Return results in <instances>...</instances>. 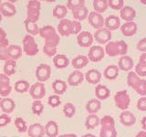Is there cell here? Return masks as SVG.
I'll use <instances>...</instances> for the list:
<instances>
[{"instance_id": "obj_22", "label": "cell", "mask_w": 146, "mask_h": 137, "mask_svg": "<svg viewBox=\"0 0 146 137\" xmlns=\"http://www.w3.org/2000/svg\"><path fill=\"white\" fill-rule=\"evenodd\" d=\"M95 95L96 99L99 100H107L110 96H111V90L107 86L102 85V84H98L95 88Z\"/></svg>"}, {"instance_id": "obj_26", "label": "cell", "mask_w": 146, "mask_h": 137, "mask_svg": "<svg viewBox=\"0 0 146 137\" xmlns=\"http://www.w3.org/2000/svg\"><path fill=\"white\" fill-rule=\"evenodd\" d=\"M121 33L125 37H131L136 34L137 32V24L133 21H128L121 27Z\"/></svg>"}, {"instance_id": "obj_25", "label": "cell", "mask_w": 146, "mask_h": 137, "mask_svg": "<svg viewBox=\"0 0 146 137\" xmlns=\"http://www.w3.org/2000/svg\"><path fill=\"white\" fill-rule=\"evenodd\" d=\"M53 64L57 68L61 70V68H65L70 65V59L66 55L57 54L53 57Z\"/></svg>"}, {"instance_id": "obj_29", "label": "cell", "mask_w": 146, "mask_h": 137, "mask_svg": "<svg viewBox=\"0 0 146 137\" xmlns=\"http://www.w3.org/2000/svg\"><path fill=\"white\" fill-rule=\"evenodd\" d=\"M45 134L48 137H58V125L55 121H48L44 126Z\"/></svg>"}, {"instance_id": "obj_50", "label": "cell", "mask_w": 146, "mask_h": 137, "mask_svg": "<svg viewBox=\"0 0 146 137\" xmlns=\"http://www.w3.org/2000/svg\"><path fill=\"white\" fill-rule=\"evenodd\" d=\"M7 47L6 45H0V61H7L8 55H7Z\"/></svg>"}, {"instance_id": "obj_33", "label": "cell", "mask_w": 146, "mask_h": 137, "mask_svg": "<svg viewBox=\"0 0 146 137\" xmlns=\"http://www.w3.org/2000/svg\"><path fill=\"white\" fill-rule=\"evenodd\" d=\"M121 17L123 20L128 21H132L136 17V11L134 10V8H132L131 7L125 6L121 9Z\"/></svg>"}, {"instance_id": "obj_5", "label": "cell", "mask_w": 146, "mask_h": 137, "mask_svg": "<svg viewBox=\"0 0 146 137\" xmlns=\"http://www.w3.org/2000/svg\"><path fill=\"white\" fill-rule=\"evenodd\" d=\"M127 84L141 97L146 96V80L139 77L134 71H129L128 73Z\"/></svg>"}, {"instance_id": "obj_3", "label": "cell", "mask_w": 146, "mask_h": 137, "mask_svg": "<svg viewBox=\"0 0 146 137\" xmlns=\"http://www.w3.org/2000/svg\"><path fill=\"white\" fill-rule=\"evenodd\" d=\"M100 137H117L115 121L110 115H105L100 119Z\"/></svg>"}, {"instance_id": "obj_60", "label": "cell", "mask_w": 146, "mask_h": 137, "mask_svg": "<svg viewBox=\"0 0 146 137\" xmlns=\"http://www.w3.org/2000/svg\"><path fill=\"white\" fill-rule=\"evenodd\" d=\"M140 2L143 5H146V0H140Z\"/></svg>"}, {"instance_id": "obj_28", "label": "cell", "mask_w": 146, "mask_h": 137, "mask_svg": "<svg viewBox=\"0 0 146 137\" xmlns=\"http://www.w3.org/2000/svg\"><path fill=\"white\" fill-rule=\"evenodd\" d=\"M139 77H146V53H143L139 58V62L135 67L134 71Z\"/></svg>"}, {"instance_id": "obj_48", "label": "cell", "mask_w": 146, "mask_h": 137, "mask_svg": "<svg viewBox=\"0 0 146 137\" xmlns=\"http://www.w3.org/2000/svg\"><path fill=\"white\" fill-rule=\"evenodd\" d=\"M11 122V117L8 114L3 113L0 115V128L8 125Z\"/></svg>"}, {"instance_id": "obj_59", "label": "cell", "mask_w": 146, "mask_h": 137, "mask_svg": "<svg viewBox=\"0 0 146 137\" xmlns=\"http://www.w3.org/2000/svg\"><path fill=\"white\" fill-rule=\"evenodd\" d=\"M8 1L10 2V3H12V4H13V3H16V2H17L18 0H8Z\"/></svg>"}, {"instance_id": "obj_42", "label": "cell", "mask_w": 146, "mask_h": 137, "mask_svg": "<svg viewBox=\"0 0 146 137\" xmlns=\"http://www.w3.org/2000/svg\"><path fill=\"white\" fill-rule=\"evenodd\" d=\"M66 7L68 9L71 10V12L77 9L85 7V0H68Z\"/></svg>"}, {"instance_id": "obj_36", "label": "cell", "mask_w": 146, "mask_h": 137, "mask_svg": "<svg viewBox=\"0 0 146 137\" xmlns=\"http://www.w3.org/2000/svg\"><path fill=\"white\" fill-rule=\"evenodd\" d=\"M16 66H17L16 61H13V59H7V61H6L4 64V68H3L4 74H6L8 77L15 74Z\"/></svg>"}, {"instance_id": "obj_54", "label": "cell", "mask_w": 146, "mask_h": 137, "mask_svg": "<svg viewBox=\"0 0 146 137\" xmlns=\"http://www.w3.org/2000/svg\"><path fill=\"white\" fill-rule=\"evenodd\" d=\"M141 128H143V131H146V116H144L141 121Z\"/></svg>"}, {"instance_id": "obj_39", "label": "cell", "mask_w": 146, "mask_h": 137, "mask_svg": "<svg viewBox=\"0 0 146 137\" xmlns=\"http://www.w3.org/2000/svg\"><path fill=\"white\" fill-rule=\"evenodd\" d=\"M53 16L58 19H63L68 14V8L64 5H58L53 8Z\"/></svg>"}, {"instance_id": "obj_20", "label": "cell", "mask_w": 146, "mask_h": 137, "mask_svg": "<svg viewBox=\"0 0 146 137\" xmlns=\"http://www.w3.org/2000/svg\"><path fill=\"white\" fill-rule=\"evenodd\" d=\"M0 108H1L3 113L10 114L15 111L16 103L12 99L5 97L2 98L1 100H0Z\"/></svg>"}, {"instance_id": "obj_58", "label": "cell", "mask_w": 146, "mask_h": 137, "mask_svg": "<svg viewBox=\"0 0 146 137\" xmlns=\"http://www.w3.org/2000/svg\"><path fill=\"white\" fill-rule=\"evenodd\" d=\"M38 1H45V2H49V3H53L56 0H38Z\"/></svg>"}, {"instance_id": "obj_15", "label": "cell", "mask_w": 146, "mask_h": 137, "mask_svg": "<svg viewBox=\"0 0 146 137\" xmlns=\"http://www.w3.org/2000/svg\"><path fill=\"white\" fill-rule=\"evenodd\" d=\"M89 24L96 29H102L104 26V18L102 14L97 12H90L88 15Z\"/></svg>"}, {"instance_id": "obj_53", "label": "cell", "mask_w": 146, "mask_h": 137, "mask_svg": "<svg viewBox=\"0 0 146 137\" xmlns=\"http://www.w3.org/2000/svg\"><path fill=\"white\" fill-rule=\"evenodd\" d=\"M137 49L141 52L146 53V38L141 39L138 43H137Z\"/></svg>"}, {"instance_id": "obj_37", "label": "cell", "mask_w": 146, "mask_h": 137, "mask_svg": "<svg viewBox=\"0 0 146 137\" xmlns=\"http://www.w3.org/2000/svg\"><path fill=\"white\" fill-rule=\"evenodd\" d=\"M30 84L29 81L25 80H17L15 85H14V89L17 93H26L29 90Z\"/></svg>"}, {"instance_id": "obj_13", "label": "cell", "mask_w": 146, "mask_h": 137, "mask_svg": "<svg viewBox=\"0 0 146 137\" xmlns=\"http://www.w3.org/2000/svg\"><path fill=\"white\" fill-rule=\"evenodd\" d=\"M12 86L10 85V79L4 73H0V96L3 98L7 97L11 93Z\"/></svg>"}, {"instance_id": "obj_43", "label": "cell", "mask_w": 146, "mask_h": 137, "mask_svg": "<svg viewBox=\"0 0 146 137\" xmlns=\"http://www.w3.org/2000/svg\"><path fill=\"white\" fill-rule=\"evenodd\" d=\"M63 113L68 118H72L76 113V107L71 102H67L63 106Z\"/></svg>"}, {"instance_id": "obj_62", "label": "cell", "mask_w": 146, "mask_h": 137, "mask_svg": "<svg viewBox=\"0 0 146 137\" xmlns=\"http://www.w3.org/2000/svg\"><path fill=\"white\" fill-rule=\"evenodd\" d=\"M0 5H1V0H0Z\"/></svg>"}, {"instance_id": "obj_52", "label": "cell", "mask_w": 146, "mask_h": 137, "mask_svg": "<svg viewBox=\"0 0 146 137\" xmlns=\"http://www.w3.org/2000/svg\"><path fill=\"white\" fill-rule=\"evenodd\" d=\"M9 42L7 38V32L5 31L2 27H0V45L8 46Z\"/></svg>"}, {"instance_id": "obj_6", "label": "cell", "mask_w": 146, "mask_h": 137, "mask_svg": "<svg viewBox=\"0 0 146 137\" xmlns=\"http://www.w3.org/2000/svg\"><path fill=\"white\" fill-rule=\"evenodd\" d=\"M22 49L27 56H36L38 53V46L36 44L33 36L26 35L22 40Z\"/></svg>"}, {"instance_id": "obj_9", "label": "cell", "mask_w": 146, "mask_h": 137, "mask_svg": "<svg viewBox=\"0 0 146 137\" xmlns=\"http://www.w3.org/2000/svg\"><path fill=\"white\" fill-rule=\"evenodd\" d=\"M36 78L39 82H46L49 80L51 75V67L48 64H40L36 70Z\"/></svg>"}, {"instance_id": "obj_31", "label": "cell", "mask_w": 146, "mask_h": 137, "mask_svg": "<svg viewBox=\"0 0 146 137\" xmlns=\"http://www.w3.org/2000/svg\"><path fill=\"white\" fill-rule=\"evenodd\" d=\"M119 70L118 66L116 65H109L103 71V76L105 79H107L109 80H113L117 79V77L119 76Z\"/></svg>"}, {"instance_id": "obj_45", "label": "cell", "mask_w": 146, "mask_h": 137, "mask_svg": "<svg viewBox=\"0 0 146 137\" xmlns=\"http://www.w3.org/2000/svg\"><path fill=\"white\" fill-rule=\"evenodd\" d=\"M15 126L17 128V130L19 132H27V123L25 120L21 117H17L15 120Z\"/></svg>"}, {"instance_id": "obj_61", "label": "cell", "mask_w": 146, "mask_h": 137, "mask_svg": "<svg viewBox=\"0 0 146 137\" xmlns=\"http://www.w3.org/2000/svg\"><path fill=\"white\" fill-rule=\"evenodd\" d=\"M1 21H2V15H1V13H0V24H1Z\"/></svg>"}, {"instance_id": "obj_40", "label": "cell", "mask_w": 146, "mask_h": 137, "mask_svg": "<svg viewBox=\"0 0 146 137\" xmlns=\"http://www.w3.org/2000/svg\"><path fill=\"white\" fill-rule=\"evenodd\" d=\"M88 15H89V10L86 7L79 8L72 12V16L77 21H81V20L86 19V18L88 17Z\"/></svg>"}, {"instance_id": "obj_41", "label": "cell", "mask_w": 146, "mask_h": 137, "mask_svg": "<svg viewBox=\"0 0 146 137\" xmlns=\"http://www.w3.org/2000/svg\"><path fill=\"white\" fill-rule=\"evenodd\" d=\"M108 0H93V8L95 12L103 13L108 8Z\"/></svg>"}, {"instance_id": "obj_24", "label": "cell", "mask_w": 146, "mask_h": 137, "mask_svg": "<svg viewBox=\"0 0 146 137\" xmlns=\"http://www.w3.org/2000/svg\"><path fill=\"white\" fill-rule=\"evenodd\" d=\"M27 134L29 137H43L45 135L44 126L40 123H34L27 128Z\"/></svg>"}, {"instance_id": "obj_34", "label": "cell", "mask_w": 146, "mask_h": 137, "mask_svg": "<svg viewBox=\"0 0 146 137\" xmlns=\"http://www.w3.org/2000/svg\"><path fill=\"white\" fill-rule=\"evenodd\" d=\"M52 89L57 95H62L67 91L68 83L62 80H56L52 83Z\"/></svg>"}, {"instance_id": "obj_38", "label": "cell", "mask_w": 146, "mask_h": 137, "mask_svg": "<svg viewBox=\"0 0 146 137\" xmlns=\"http://www.w3.org/2000/svg\"><path fill=\"white\" fill-rule=\"evenodd\" d=\"M24 25H25V29L27 30V32L31 36H35V35H38V32H39V27L38 26L36 25V23L35 22H32L29 19L24 20Z\"/></svg>"}, {"instance_id": "obj_14", "label": "cell", "mask_w": 146, "mask_h": 137, "mask_svg": "<svg viewBox=\"0 0 146 137\" xmlns=\"http://www.w3.org/2000/svg\"><path fill=\"white\" fill-rule=\"evenodd\" d=\"M93 38L100 44H107L111 39V31L107 29L106 27H102L96 30Z\"/></svg>"}, {"instance_id": "obj_23", "label": "cell", "mask_w": 146, "mask_h": 137, "mask_svg": "<svg viewBox=\"0 0 146 137\" xmlns=\"http://www.w3.org/2000/svg\"><path fill=\"white\" fill-rule=\"evenodd\" d=\"M104 26L106 27V29L110 31H113L118 29L121 27V20L120 17L117 16L111 15L109 16L106 19H104Z\"/></svg>"}, {"instance_id": "obj_17", "label": "cell", "mask_w": 146, "mask_h": 137, "mask_svg": "<svg viewBox=\"0 0 146 137\" xmlns=\"http://www.w3.org/2000/svg\"><path fill=\"white\" fill-rule=\"evenodd\" d=\"M84 80V74L80 70H74L72 73H70V75L68 77L67 83L68 85L76 87L78 85L81 84Z\"/></svg>"}, {"instance_id": "obj_32", "label": "cell", "mask_w": 146, "mask_h": 137, "mask_svg": "<svg viewBox=\"0 0 146 137\" xmlns=\"http://www.w3.org/2000/svg\"><path fill=\"white\" fill-rule=\"evenodd\" d=\"M22 51L23 49L17 45H11L7 47V55L9 59L17 61L22 57Z\"/></svg>"}, {"instance_id": "obj_19", "label": "cell", "mask_w": 146, "mask_h": 137, "mask_svg": "<svg viewBox=\"0 0 146 137\" xmlns=\"http://www.w3.org/2000/svg\"><path fill=\"white\" fill-rule=\"evenodd\" d=\"M120 122L124 126H132L136 122V117L132 112L126 110V111H122L120 114Z\"/></svg>"}, {"instance_id": "obj_44", "label": "cell", "mask_w": 146, "mask_h": 137, "mask_svg": "<svg viewBox=\"0 0 146 137\" xmlns=\"http://www.w3.org/2000/svg\"><path fill=\"white\" fill-rule=\"evenodd\" d=\"M31 110H32V112H33L35 115L39 116L44 111V104L41 102V100H35L33 103H32Z\"/></svg>"}, {"instance_id": "obj_11", "label": "cell", "mask_w": 146, "mask_h": 137, "mask_svg": "<svg viewBox=\"0 0 146 137\" xmlns=\"http://www.w3.org/2000/svg\"><path fill=\"white\" fill-rule=\"evenodd\" d=\"M105 56V50L100 46H91L89 53H88V59L90 61L92 62H100Z\"/></svg>"}, {"instance_id": "obj_18", "label": "cell", "mask_w": 146, "mask_h": 137, "mask_svg": "<svg viewBox=\"0 0 146 137\" xmlns=\"http://www.w3.org/2000/svg\"><path fill=\"white\" fill-rule=\"evenodd\" d=\"M133 59H132L131 57L127 56V55H124L120 58L118 61V68L119 70H121L122 71H130L132 70L133 68Z\"/></svg>"}, {"instance_id": "obj_46", "label": "cell", "mask_w": 146, "mask_h": 137, "mask_svg": "<svg viewBox=\"0 0 146 137\" xmlns=\"http://www.w3.org/2000/svg\"><path fill=\"white\" fill-rule=\"evenodd\" d=\"M48 104L49 106H51L52 108L58 107L59 105L61 104V100H60V98H59V95H57V94L50 95L48 100Z\"/></svg>"}, {"instance_id": "obj_30", "label": "cell", "mask_w": 146, "mask_h": 137, "mask_svg": "<svg viewBox=\"0 0 146 137\" xmlns=\"http://www.w3.org/2000/svg\"><path fill=\"white\" fill-rule=\"evenodd\" d=\"M102 109V102L98 99H91L86 104V111L89 114H96Z\"/></svg>"}, {"instance_id": "obj_47", "label": "cell", "mask_w": 146, "mask_h": 137, "mask_svg": "<svg viewBox=\"0 0 146 137\" xmlns=\"http://www.w3.org/2000/svg\"><path fill=\"white\" fill-rule=\"evenodd\" d=\"M108 6L114 10H121L124 7L123 0H108Z\"/></svg>"}, {"instance_id": "obj_55", "label": "cell", "mask_w": 146, "mask_h": 137, "mask_svg": "<svg viewBox=\"0 0 146 137\" xmlns=\"http://www.w3.org/2000/svg\"><path fill=\"white\" fill-rule=\"evenodd\" d=\"M135 137H146V131H141L135 135Z\"/></svg>"}, {"instance_id": "obj_27", "label": "cell", "mask_w": 146, "mask_h": 137, "mask_svg": "<svg viewBox=\"0 0 146 137\" xmlns=\"http://www.w3.org/2000/svg\"><path fill=\"white\" fill-rule=\"evenodd\" d=\"M90 61L87 56L85 55H79V56L72 59L71 61V66L77 70H80L81 68H85L89 64Z\"/></svg>"}, {"instance_id": "obj_10", "label": "cell", "mask_w": 146, "mask_h": 137, "mask_svg": "<svg viewBox=\"0 0 146 137\" xmlns=\"http://www.w3.org/2000/svg\"><path fill=\"white\" fill-rule=\"evenodd\" d=\"M29 94L32 99L41 100L46 95V88L43 82H36L29 88Z\"/></svg>"}, {"instance_id": "obj_12", "label": "cell", "mask_w": 146, "mask_h": 137, "mask_svg": "<svg viewBox=\"0 0 146 137\" xmlns=\"http://www.w3.org/2000/svg\"><path fill=\"white\" fill-rule=\"evenodd\" d=\"M93 35L89 31H81L77 36V42L78 45L82 48H90L92 46L93 43Z\"/></svg>"}, {"instance_id": "obj_51", "label": "cell", "mask_w": 146, "mask_h": 137, "mask_svg": "<svg viewBox=\"0 0 146 137\" xmlns=\"http://www.w3.org/2000/svg\"><path fill=\"white\" fill-rule=\"evenodd\" d=\"M137 109L141 112L146 111V96L141 97L138 100V102H137Z\"/></svg>"}, {"instance_id": "obj_35", "label": "cell", "mask_w": 146, "mask_h": 137, "mask_svg": "<svg viewBox=\"0 0 146 137\" xmlns=\"http://www.w3.org/2000/svg\"><path fill=\"white\" fill-rule=\"evenodd\" d=\"M100 124V118L97 114H90L86 117L85 120V127L88 130L95 129Z\"/></svg>"}, {"instance_id": "obj_8", "label": "cell", "mask_w": 146, "mask_h": 137, "mask_svg": "<svg viewBox=\"0 0 146 137\" xmlns=\"http://www.w3.org/2000/svg\"><path fill=\"white\" fill-rule=\"evenodd\" d=\"M114 103L121 111H126L131 103V98L126 90H119L114 95Z\"/></svg>"}, {"instance_id": "obj_21", "label": "cell", "mask_w": 146, "mask_h": 137, "mask_svg": "<svg viewBox=\"0 0 146 137\" xmlns=\"http://www.w3.org/2000/svg\"><path fill=\"white\" fill-rule=\"evenodd\" d=\"M0 13L2 17H14L17 13V9L15 6L10 2H4L0 5Z\"/></svg>"}, {"instance_id": "obj_57", "label": "cell", "mask_w": 146, "mask_h": 137, "mask_svg": "<svg viewBox=\"0 0 146 137\" xmlns=\"http://www.w3.org/2000/svg\"><path fill=\"white\" fill-rule=\"evenodd\" d=\"M81 137H97V136L92 134H83Z\"/></svg>"}, {"instance_id": "obj_16", "label": "cell", "mask_w": 146, "mask_h": 137, "mask_svg": "<svg viewBox=\"0 0 146 137\" xmlns=\"http://www.w3.org/2000/svg\"><path fill=\"white\" fill-rule=\"evenodd\" d=\"M84 79L87 80V82H89L90 84L98 85L100 83V80H102V73L98 70L92 68V70H90L86 72Z\"/></svg>"}, {"instance_id": "obj_2", "label": "cell", "mask_w": 146, "mask_h": 137, "mask_svg": "<svg viewBox=\"0 0 146 137\" xmlns=\"http://www.w3.org/2000/svg\"><path fill=\"white\" fill-rule=\"evenodd\" d=\"M38 34L40 35L41 38H43L45 39L44 45L46 46L57 48L58 45L59 44L60 38L58 35L55 27L52 26H45L43 27H41V29H39Z\"/></svg>"}, {"instance_id": "obj_1", "label": "cell", "mask_w": 146, "mask_h": 137, "mask_svg": "<svg viewBox=\"0 0 146 137\" xmlns=\"http://www.w3.org/2000/svg\"><path fill=\"white\" fill-rule=\"evenodd\" d=\"M81 24L80 21L70 20L63 18L58 24L57 29L58 34L62 37H68L70 35H78L81 32Z\"/></svg>"}, {"instance_id": "obj_63", "label": "cell", "mask_w": 146, "mask_h": 137, "mask_svg": "<svg viewBox=\"0 0 146 137\" xmlns=\"http://www.w3.org/2000/svg\"><path fill=\"white\" fill-rule=\"evenodd\" d=\"M1 99H2V98H0V100H1Z\"/></svg>"}, {"instance_id": "obj_4", "label": "cell", "mask_w": 146, "mask_h": 137, "mask_svg": "<svg viewBox=\"0 0 146 137\" xmlns=\"http://www.w3.org/2000/svg\"><path fill=\"white\" fill-rule=\"evenodd\" d=\"M105 54L110 57L124 56L128 52V45L125 41H109L105 46Z\"/></svg>"}, {"instance_id": "obj_7", "label": "cell", "mask_w": 146, "mask_h": 137, "mask_svg": "<svg viewBox=\"0 0 146 137\" xmlns=\"http://www.w3.org/2000/svg\"><path fill=\"white\" fill-rule=\"evenodd\" d=\"M40 10V1H38V0H30L27 6V19L36 23L39 18Z\"/></svg>"}, {"instance_id": "obj_56", "label": "cell", "mask_w": 146, "mask_h": 137, "mask_svg": "<svg viewBox=\"0 0 146 137\" xmlns=\"http://www.w3.org/2000/svg\"><path fill=\"white\" fill-rule=\"evenodd\" d=\"M58 137H78V136L74 134H65L58 135Z\"/></svg>"}, {"instance_id": "obj_49", "label": "cell", "mask_w": 146, "mask_h": 137, "mask_svg": "<svg viewBox=\"0 0 146 137\" xmlns=\"http://www.w3.org/2000/svg\"><path fill=\"white\" fill-rule=\"evenodd\" d=\"M57 48L48 47V46H43V52L48 57H54L55 55H57Z\"/></svg>"}]
</instances>
